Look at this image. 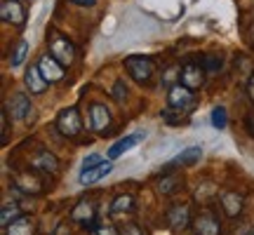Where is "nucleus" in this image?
<instances>
[{
    "label": "nucleus",
    "instance_id": "a211bd4d",
    "mask_svg": "<svg viewBox=\"0 0 254 235\" xmlns=\"http://www.w3.org/2000/svg\"><path fill=\"white\" fill-rule=\"evenodd\" d=\"M200 155H202V148L200 146H190V148H186V151H182V153L174 158L172 163H170V167L167 170H174V167H182V165H195L200 160Z\"/></svg>",
    "mask_w": 254,
    "mask_h": 235
},
{
    "label": "nucleus",
    "instance_id": "f8f14e48",
    "mask_svg": "<svg viewBox=\"0 0 254 235\" xmlns=\"http://www.w3.org/2000/svg\"><path fill=\"white\" fill-rule=\"evenodd\" d=\"M31 167L40 174H57L59 172V160L50 151H38L33 155V160H31Z\"/></svg>",
    "mask_w": 254,
    "mask_h": 235
},
{
    "label": "nucleus",
    "instance_id": "2f4dec72",
    "mask_svg": "<svg viewBox=\"0 0 254 235\" xmlns=\"http://www.w3.org/2000/svg\"><path fill=\"white\" fill-rule=\"evenodd\" d=\"M245 127H247V132L254 136V109L247 111V116H245Z\"/></svg>",
    "mask_w": 254,
    "mask_h": 235
},
{
    "label": "nucleus",
    "instance_id": "f704fd0d",
    "mask_svg": "<svg viewBox=\"0 0 254 235\" xmlns=\"http://www.w3.org/2000/svg\"><path fill=\"white\" fill-rule=\"evenodd\" d=\"M250 43H252V45H254V24H252V26H250Z\"/></svg>",
    "mask_w": 254,
    "mask_h": 235
},
{
    "label": "nucleus",
    "instance_id": "20e7f679",
    "mask_svg": "<svg viewBox=\"0 0 254 235\" xmlns=\"http://www.w3.org/2000/svg\"><path fill=\"white\" fill-rule=\"evenodd\" d=\"M190 228L195 235H219L221 233V224H219V217L209 209H202L200 214L193 217L190 221Z\"/></svg>",
    "mask_w": 254,
    "mask_h": 235
},
{
    "label": "nucleus",
    "instance_id": "473e14b6",
    "mask_svg": "<svg viewBox=\"0 0 254 235\" xmlns=\"http://www.w3.org/2000/svg\"><path fill=\"white\" fill-rule=\"evenodd\" d=\"M73 5H80V7H92L97 0H71Z\"/></svg>",
    "mask_w": 254,
    "mask_h": 235
},
{
    "label": "nucleus",
    "instance_id": "a878e982",
    "mask_svg": "<svg viewBox=\"0 0 254 235\" xmlns=\"http://www.w3.org/2000/svg\"><path fill=\"white\" fill-rule=\"evenodd\" d=\"M202 66H205V71L209 73H214L221 68V57L219 55H205L202 57Z\"/></svg>",
    "mask_w": 254,
    "mask_h": 235
},
{
    "label": "nucleus",
    "instance_id": "6e6552de",
    "mask_svg": "<svg viewBox=\"0 0 254 235\" xmlns=\"http://www.w3.org/2000/svg\"><path fill=\"white\" fill-rule=\"evenodd\" d=\"M179 80L189 90H193V92L200 90L202 82H205V66L202 63H186L182 71H179Z\"/></svg>",
    "mask_w": 254,
    "mask_h": 235
},
{
    "label": "nucleus",
    "instance_id": "4468645a",
    "mask_svg": "<svg viewBox=\"0 0 254 235\" xmlns=\"http://www.w3.org/2000/svg\"><path fill=\"white\" fill-rule=\"evenodd\" d=\"M113 170V165H111V160H106V163H99L94 165V167H90V170H82L80 172V183L82 186H90V183H94V181L104 179L106 174Z\"/></svg>",
    "mask_w": 254,
    "mask_h": 235
},
{
    "label": "nucleus",
    "instance_id": "0eeeda50",
    "mask_svg": "<svg viewBox=\"0 0 254 235\" xmlns=\"http://www.w3.org/2000/svg\"><path fill=\"white\" fill-rule=\"evenodd\" d=\"M0 19L5 24H12V26H21L26 21V9L19 0H2L0 5Z\"/></svg>",
    "mask_w": 254,
    "mask_h": 235
},
{
    "label": "nucleus",
    "instance_id": "cd10ccee",
    "mask_svg": "<svg viewBox=\"0 0 254 235\" xmlns=\"http://www.w3.org/2000/svg\"><path fill=\"white\" fill-rule=\"evenodd\" d=\"M118 235H146L141 231V226H136V224H125V226L118 231Z\"/></svg>",
    "mask_w": 254,
    "mask_h": 235
},
{
    "label": "nucleus",
    "instance_id": "c756f323",
    "mask_svg": "<svg viewBox=\"0 0 254 235\" xmlns=\"http://www.w3.org/2000/svg\"><path fill=\"white\" fill-rule=\"evenodd\" d=\"M7 109H2V144H7V132H9V120H7Z\"/></svg>",
    "mask_w": 254,
    "mask_h": 235
},
{
    "label": "nucleus",
    "instance_id": "4be33fe9",
    "mask_svg": "<svg viewBox=\"0 0 254 235\" xmlns=\"http://www.w3.org/2000/svg\"><path fill=\"white\" fill-rule=\"evenodd\" d=\"M26 55H28V43L26 40H19L17 47H14V50H12V55H9V66H12V68L21 66L24 59H26Z\"/></svg>",
    "mask_w": 254,
    "mask_h": 235
},
{
    "label": "nucleus",
    "instance_id": "dca6fc26",
    "mask_svg": "<svg viewBox=\"0 0 254 235\" xmlns=\"http://www.w3.org/2000/svg\"><path fill=\"white\" fill-rule=\"evenodd\" d=\"M7 111L12 113V118L24 120V118H28V113H31V101H28L26 94H14L12 101L7 104Z\"/></svg>",
    "mask_w": 254,
    "mask_h": 235
},
{
    "label": "nucleus",
    "instance_id": "39448f33",
    "mask_svg": "<svg viewBox=\"0 0 254 235\" xmlns=\"http://www.w3.org/2000/svg\"><path fill=\"white\" fill-rule=\"evenodd\" d=\"M190 104H193V90H189L186 85L177 82V85H172L167 90V109L170 111H179L182 113L184 109H189Z\"/></svg>",
    "mask_w": 254,
    "mask_h": 235
},
{
    "label": "nucleus",
    "instance_id": "72a5a7b5",
    "mask_svg": "<svg viewBox=\"0 0 254 235\" xmlns=\"http://www.w3.org/2000/svg\"><path fill=\"white\" fill-rule=\"evenodd\" d=\"M247 94H250V99L254 101V75L250 78V82H247Z\"/></svg>",
    "mask_w": 254,
    "mask_h": 235
},
{
    "label": "nucleus",
    "instance_id": "bb28decb",
    "mask_svg": "<svg viewBox=\"0 0 254 235\" xmlns=\"http://www.w3.org/2000/svg\"><path fill=\"white\" fill-rule=\"evenodd\" d=\"M111 94H113V99H116V101H123V99H125V97H127V85H125V80H118V82H116Z\"/></svg>",
    "mask_w": 254,
    "mask_h": 235
},
{
    "label": "nucleus",
    "instance_id": "2eb2a0df",
    "mask_svg": "<svg viewBox=\"0 0 254 235\" xmlns=\"http://www.w3.org/2000/svg\"><path fill=\"white\" fill-rule=\"evenodd\" d=\"M221 207H224V212H226V217L236 219L240 212H243V207H245V200H243V195L240 193H224L221 195Z\"/></svg>",
    "mask_w": 254,
    "mask_h": 235
},
{
    "label": "nucleus",
    "instance_id": "f3484780",
    "mask_svg": "<svg viewBox=\"0 0 254 235\" xmlns=\"http://www.w3.org/2000/svg\"><path fill=\"white\" fill-rule=\"evenodd\" d=\"M5 231H7V235H36V221L31 217H19Z\"/></svg>",
    "mask_w": 254,
    "mask_h": 235
},
{
    "label": "nucleus",
    "instance_id": "423d86ee",
    "mask_svg": "<svg viewBox=\"0 0 254 235\" xmlns=\"http://www.w3.org/2000/svg\"><path fill=\"white\" fill-rule=\"evenodd\" d=\"M38 68H40V73L45 75V80L52 85V82H59L64 80V75H66V66H64L62 61H57L55 57L50 55V52H45V55L38 59Z\"/></svg>",
    "mask_w": 254,
    "mask_h": 235
},
{
    "label": "nucleus",
    "instance_id": "f03ea898",
    "mask_svg": "<svg viewBox=\"0 0 254 235\" xmlns=\"http://www.w3.org/2000/svg\"><path fill=\"white\" fill-rule=\"evenodd\" d=\"M55 127L59 129L62 136H68V139L78 136L82 132V118H80V113H78V109L68 106V109L59 111V116H57V120H55Z\"/></svg>",
    "mask_w": 254,
    "mask_h": 235
},
{
    "label": "nucleus",
    "instance_id": "5701e85b",
    "mask_svg": "<svg viewBox=\"0 0 254 235\" xmlns=\"http://www.w3.org/2000/svg\"><path fill=\"white\" fill-rule=\"evenodd\" d=\"M182 186V176H177V174H170V176H163L160 183H158V190L163 193V195H170L174 190Z\"/></svg>",
    "mask_w": 254,
    "mask_h": 235
},
{
    "label": "nucleus",
    "instance_id": "b1692460",
    "mask_svg": "<svg viewBox=\"0 0 254 235\" xmlns=\"http://www.w3.org/2000/svg\"><path fill=\"white\" fill-rule=\"evenodd\" d=\"M19 217H21V214H19L17 205H5V207H2V214H0V226L7 228L9 224H12L14 219H19Z\"/></svg>",
    "mask_w": 254,
    "mask_h": 235
},
{
    "label": "nucleus",
    "instance_id": "7ed1b4c3",
    "mask_svg": "<svg viewBox=\"0 0 254 235\" xmlns=\"http://www.w3.org/2000/svg\"><path fill=\"white\" fill-rule=\"evenodd\" d=\"M50 55L55 57L57 61H62L64 66H71L75 61V47H73V43L66 36L55 31L50 36Z\"/></svg>",
    "mask_w": 254,
    "mask_h": 235
},
{
    "label": "nucleus",
    "instance_id": "c9c22d12",
    "mask_svg": "<svg viewBox=\"0 0 254 235\" xmlns=\"http://www.w3.org/2000/svg\"><path fill=\"white\" fill-rule=\"evenodd\" d=\"M247 235H254V231H252V233H247Z\"/></svg>",
    "mask_w": 254,
    "mask_h": 235
},
{
    "label": "nucleus",
    "instance_id": "412c9836",
    "mask_svg": "<svg viewBox=\"0 0 254 235\" xmlns=\"http://www.w3.org/2000/svg\"><path fill=\"white\" fill-rule=\"evenodd\" d=\"M134 212V198L132 195H118L111 205V214H129Z\"/></svg>",
    "mask_w": 254,
    "mask_h": 235
},
{
    "label": "nucleus",
    "instance_id": "6ab92c4d",
    "mask_svg": "<svg viewBox=\"0 0 254 235\" xmlns=\"http://www.w3.org/2000/svg\"><path fill=\"white\" fill-rule=\"evenodd\" d=\"M141 139V134H129L125 136V139H120V141H116V144L109 148V160H116V158H120V155L125 153V151H129V148H134V144Z\"/></svg>",
    "mask_w": 254,
    "mask_h": 235
},
{
    "label": "nucleus",
    "instance_id": "ddd939ff",
    "mask_svg": "<svg viewBox=\"0 0 254 235\" xmlns=\"http://www.w3.org/2000/svg\"><path fill=\"white\" fill-rule=\"evenodd\" d=\"M24 82H26V87H28V92H31V94H43V92L47 90V85H50V82L45 80V75L40 73L38 63L26 68V73H24Z\"/></svg>",
    "mask_w": 254,
    "mask_h": 235
},
{
    "label": "nucleus",
    "instance_id": "9d476101",
    "mask_svg": "<svg viewBox=\"0 0 254 235\" xmlns=\"http://www.w3.org/2000/svg\"><path fill=\"white\" fill-rule=\"evenodd\" d=\"M90 125L97 134H106L111 129V113L104 104H94L90 109Z\"/></svg>",
    "mask_w": 254,
    "mask_h": 235
},
{
    "label": "nucleus",
    "instance_id": "aec40b11",
    "mask_svg": "<svg viewBox=\"0 0 254 235\" xmlns=\"http://www.w3.org/2000/svg\"><path fill=\"white\" fill-rule=\"evenodd\" d=\"M14 186H17L19 190H24V193H33V195L45 190V186H43V183H40L36 176H31V174H26V176H19Z\"/></svg>",
    "mask_w": 254,
    "mask_h": 235
},
{
    "label": "nucleus",
    "instance_id": "393cba45",
    "mask_svg": "<svg viewBox=\"0 0 254 235\" xmlns=\"http://www.w3.org/2000/svg\"><path fill=\"white\" fill-rule=\"evenodd\" d=\"M228 122V113L224 106H217V109H212V125L217 127V129H224Z\"/></svg>",
    "mask_w": 254,
    "mask_h": 235
},
{
    "label": "nucleus",
    "instance_id": "f257e3e1",
    "mask_svg": "<svg viewBox=\"0 0 254 235\" xmlns=\"http://www.w3.org/2000/svg\"><path fill=\"white\" fill-rule=\"evenodd\" d=\"M125 71L132 80H136L139 85H146V82L153 78L155 63H153L151 57H127L125 59Z\"/></svg>",
    "mask_w": 254,
    "mask_h": 235
},
{
    "label": "nucleus",
    "instance_id": "9b49d317",
    "mask_svg": "<svg viewBox=\"0 0 254 235\" xmlns=\"http://www.w3.org/2000/svg\"><path fill=\"white\" fill-rule=\"evenodd\" d=\"M167 221H170V228L172 231H184V228L190 226V207L189 205H172L170 212H167Z\"/></svg>",
    "mask_w": 254,
    "mask_h": 235
},
{
    "label": "nucleus",
    "instance_id": "c85d7f7f",
    "mask_svg": "<svg viewBox=\"0 0 254 235\" xmlns=\"http://www.w3.org/2000/svg\"><path fill=\"white\" fill-rule=\"evenodd\" d=\"M99 163H101V155L92 153V155H87V158H85V163H82V170H90V167H94V165H99Z\"/></svg>",
    "mask_w": 254,
    "mask_h": 235
},
{
    "label": "nucleus",
    "instance_id": "1a4fd4ad",
    "mask_svg": "<svg viewBox=\"0 0 254 235\" xmlns=\"http://www.w3.org/2000/svg\"><path fill=\"white\" fill-rule=\"evenodd\" d=\"M71 219L73 221H78V224H82L85 228H94L97 224V205L92 202V200H80L75 207L71 209Z\"/></svg>",
    "mask_w": 254,
    "mask_h": 235
},
{
    "label": "nucleus",
    "instance_id": "7c9ffc66",
    "mask_svg": "<svg viewBox=\"0 0 254 235\" xmlns=\"http://www.w3.org/2000/svg\"><path fill=\"white\" fill-rule=\"evenodd\" d=\"M94 235H118L113 226H94Z\"/></svg>",
    "mask_w": 254,
    "mask_h": 235
}]
</instances>
